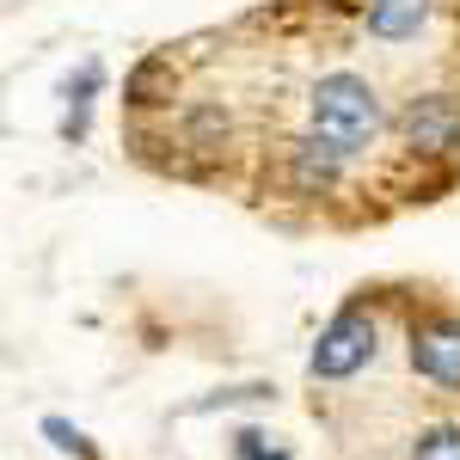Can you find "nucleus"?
Masks as SVG:
<instances>
[{
	"mask_svg": "<svg viewBox=\"0 0 460 460\" xmlns=\"http://www.w3.org/2000/svg\"><path fill=\"white\" fill-rule=\"evenodd\" d=\"M411 368L436 381V387L460 393V319L455 314H429L411 325Z\"/></svg>",
	"mask_w": 460,
	"mask_h": 460,
	"instance_id": "nucleus-4",
	"label": "nucleus"
},
{
	"mask_svg": "<svg viewBox=\"0 0 460 460\" xmlns=\"http://www.w3.org/2000/svg\"><path fill=\"white\" fill-rule=\"evenodd\" d=\"M234 455H240V460H288V448H277V442H270V436H258V429H240Z\"/></svg>",
	"mask_w": 460,
	"mask_h": 460,
	"instance_id": "nucleus-11",
	"label": "nucleus"
},
{
	"mask_svg": "<svg viewBox=\"0 0 460 460\" xmlns=\"http://www.w3.org/2000/svg\"><path fill=\"white\" fill-rule=\"evenodd\" d=\"M160 80H172V68H166V62H142L136 80H129V99H136V105H154V86H160Z\"/></svg>",
	"mask_w": 460,
	"mask_h": 460,
	"instance_id": "nucleus-10",
	"label": "nucleus"
},
{
	"mask_svg": "<svg viewBox=\"0 0 460 460\" xmlns=\"http://www.w3.org/2000/svg\"><path fill=\"white\" fill-rule=\"evenodd\" d=\"M43 436H49V442H56V448H62V455L99 460V455H93V442H86V436H80V429H74V424H62V418H49V424H43Z\"/></svg>",
	"mask_w": 460,
	"mask_h": 460,
	"instance_id": "nucleus-9",
	"label": "nucleus"
},
{
	"mask_svg": "<svg viewBox=\"0 0 460 460\" xmlns=\"http://www.w3.org/2000/svg\"><path fill=\"white\" fill-rule=\"evenodd\" d=\"M344 147L325 142V136H301V142H288V184L301 190V197H325L338 172H344Z\"/></svg>",
	"mask_w": 460,
	"mask_h": 460,
	"instance_id": "nucleus-5",
	"label": "nucleus"
},
{
	"mask_svg": "<svg viewBox=\"0 0 460 460\" xmlns=\"http://www.w3.org/2000/svg\"><path fill=\"white\" fill-rule=\"evenodd\" d=\"M411 460H460V424H436L418 436Z\"/></svg>",
	"mask_w": 460,
	"mask_h": 460,
	"instance_id": "nucleus-8",
	"label": "nucleus"
},
{
	"mask_svg": "<svg viewBox=\"0 0 460 460\" xmlns=\"http://www.w3.org/2000/svg\"><path fill=\"white\" fill-rule=\"evenodd\" d=\"M368 362H375V314L368 307L332 314V325L319 332L314 356H307L314 381H350L356 368H368Z\"/></svg>",
	"mask_w": 460,
	"mask_h": 460,
	"instance_id": "nucleus-2",
	"label": "nucleus"
},
{
	"mask_svg": "<svg viewBox=\"0 0 460 460\" xmlns=\"http://www.w3.org/2000/svg\"><path fill=\"white\" fill-rule=\"evenodd\" d=\"M429 19V0H375L368 6V31L381 37V43H405V37H418Z\"/></svg>",
	"mask_w": 460,
	"mask_h": 460,
	"instance_id": "nucleus-6",
	"label": "nucleus"
},
{
	"mask_svg": "<svg viewBox=\"0 0 460 460\" xmlns=\"http://www.w3.org/2000/svg\"><path fill=\"white\" fill-rule=\"evenodd\" d=\"M307 123H314V136L325 142H338L344 154H362V147L381 136V93L362 80V74H325L314 86V99H307Z\"/></svg>",
	"mask_w": 460,
	"mask_h": 460,
	"instance_id": "nucleus-1",
	"label": "nucleus"
},
{
	"mask_svg": "<svg viewBox=\"0 0 460 460\" xmlns=\"http://www.w3.org/2000/svg\"><path fill=\"white\" fill-rule=\"evenodd\" d=\"M99 80H105V68H99V62H86V68H80V80H68V111H62V136H68V142H80V136H86V111H93Z\"/></svg>",
	"mask_w": 460,
	"mask_h": 460,
	"instance_id": "nucleus-7",
	"label": "nucleus"
},
{
	"mask_svg": "<svg viewBox=\"0 0 460 460\" xmlns=\"http://www.w3.org/2000/svg\"><path fill=\"white\" fill-rule=\"evenodd\" d=\"M399 136L418 160H448L460 147V99L455 93H424L399 111Z\"/></svg>",
	"mask_w": 460,
	"mask_h": 460,
	"instance_id": "nucleus-3",
	"label": "nucleus"
}]
</instances>
